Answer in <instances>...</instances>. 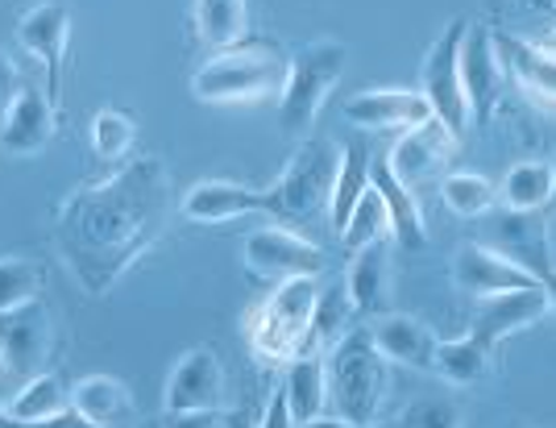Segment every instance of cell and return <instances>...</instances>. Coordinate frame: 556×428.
I'll return each instance as SVG.
<instances>
[{
  "mask_svg": "<svg viewBox=\"0 0 556 428\" xmlns=\"http://www.w3.org/2000/svg\"><path fill=\"white\" fill-rule=\"evenodd\" d=\"M170 175L154 154L129 159L109 179L71 191L54 213V246L75 284L109 295L166 234Z\"/></svg>",
  "mask_w": 556,
  "mask_h": 428,
  "instance_id": "6da1fadb",
  "label": "cell"
},
{
  "mask_svg": "<svg viewBox=\"0 0 556 428\" xmlns=\"http://www.w3.org/2000/svg\"><path fill=\"white\" fill-rule=\"evenodd\" d=\"M287 50L270 38H245L237 47L212 50L195 75H191V96L204 104H257L282 96L287 84Z\"/></svg>",
  "mask_w": 556,
  "mask_h": 428,
  "instance_id": "7a4b0ae2",
  "label": "cell"
},
{
  "mask_svg": "<svg viewBox=\"0 0 556 428\" xmlns=\"http://www.w3.org/2000/svg\"><path fill=\"white\" fill-rule=\"evenodd\" d=\"M328 404L357 425H378L391 400V362L374 345L370 325H353L325 354Z\"/></svg>",
  "mask_w": 556,
  "mask_h": 428,
  "instance_id": "3957f363",
  "label": "cell"
},
{
  "mask_svg": "<svg viewBox=\"0 0 556 428\" xmlns=\"http://www.w3.org/2000/svg\"><path fill=\"white\" fill-rule=\"evenodd\" d=\"M320 295V275L316 279H291L278 284L275 295H266L250 316H245V341L262 362H295L312 354V312Z\"/></svg>",
  "mask_w": 556,
  "mask_h": 428,
  "instance_id": "277c9868",
  "label": "cell"
},
{
  "mask_svg": "<svg viewBox=\"0 0 556 428\" xmlns=\"http://www.w3.org/2000/svg\"><path fill=\"white\" fill-rule=\"evenodd\" d=\"M337 171H341V146L332 138H303L287 171L278 175V184L266 188L270 191V216H278V225H287V229L312 225L320 216L328 221Z\"/></svg>",
  "mask_w": 556,
  "mask_h": 428,
  "instance_id": "5b68a950",
  "label": "cell"
},
{
  "mask_svg": "<svg viewBox=\"0 0 556 428\" xmlns=\"http://www.w3.org/2000/svg\"><path fill=\"white\" fill-rule=\"evenodd\" d=\"M345 47L332 42V38H316L291 59L287 84H282V96H278V129L287 138H307L312 134V125H316L325 100L337 88V79L345 75Z\"/></svg>",
  "mask_w": 556,
  "mask_h": 428,
  "instance_id": "8992f818",
  "label": "cell"
},
{
  "mask_svg": "<svg viewBox=\"0 0 556 428\" xmlns=\"http://www.w3.org/2000/svg\"><path fill=\"white\" fill-rule=\"evenodd\" d=\"M465 29H469L465 17L444 25V34L432 42L428 59H424V75H419V92L432 104V117L441 121L453 138H465V129H469V100L462 88Z\"/></svg>",
  "mask_w": 556,
  "mask_h": 428,
  "instance_id": "52a82bcc",
  "label": "cell"
},
{
  "mask_svg": "<svg viewBox=\"0 0 556 428\" xmlns=\"http://www.w3.org/2000/svg\"><path fill=\"white\" fill-rule=\"evenodd\" d=\"M245 270L266 284H291V279H316L325 270V250L287 225H266L241 241Z\"/></svg>",
  "mask_w": 556,
  "mask_h": 428,
  "instance_id": "ba28073f",
  "label": "cell"
},
{
  "mask_svg": "<svg viewBox=\"0 0 556 428\" xmlns=\"http://www.w3.org/2000/svg\"><path fill=\"white\" fill-rule=\"evenodd\" d=\"M17 42L29 50L34 63H42L47 72V100L54 109H63V75H67V42H71V9L59 0L34 4L17 25Z\"/></svg>",
  "mask_w": 556,
  "mask_h": 428,
  "instance_id": "9c48e42d",
  "label": "cell"
},
{
  "mask_svg": "<svg viewBox=\"0 0 556 428\" xmlns=\"http://www.w3.org/2000/svg\"><path fill=\"white\" fill-rule=\"evenodd\" d=\"M0 357H4V375H17L22 382L47 370L50 312L42 300L0 312Z\"/></svg>",
  "mask_w": 556,
  "mask_h": 428,
  "instance_id": "30bf717a",
  "label": "cell"
},
{
  "mask_svg": "<svg viewBox=\"0 0 556 428\" xmlns=\"http://www.w3.org/2000/svg\"><path fill=\"white\" fill-rule=\"evenodd\" d=\"M225 391L229 382H225L220 357L208 345H195L170 366L163 407L166 412H212V407H225Z\"/></svg>",
  "mask_w": 556,
  "mask_h": 428,
  "instance_id": "8fae6325",
  "label": "cell"
},
{
  "mask_svg": "<svg viewBox=\"0 0 556 428\" xmlns=\"http://www.w3.org/2000/svg\"><path fill=\"white\" fill-rule=\"evenodd\" d=\"M462 88L469 100V121H482L486 125L503 100L507 88V72L498 63V50H494V34L486 25H469L462 42Z\"/></svg>",
  "mask_w": 556,
  "mask_h": 428,
  "instance_id": "7c38bea8",
  "label": "cell"
},
{
  "mask_svg": "<svg viewBox=\"0 0 556 428\" xmlns=\"http://www.w3.org/2000/svg\"><path fill=\"white\" fill-rule=\"evenodd\" d=\"M540 316H548V291L535 287H515V291H498V295H482L473 300V320L469 333L478 341H486L490 350L498 341H507L510 333L532 329Z\"/></svg>",
  "mask_w": 556,
  "mask_h": 428,
  "instance_id": "4fadbf2b",
  "label": "cell"
},
{
  "mask_svg": "<svg viewBox=\"0 0 556 428\" xmlns=\"http://www.w3.org/2000/svg\"><path fill=\"white\" fill-rule=\"evenodd\" d=\"M457 142L462 138H453L441 121L432 117L424 121V125H416V129H403V138L387 154V167H391V175L399 184H407V188L416 191V184L441 175L444 163L457 154Z\"/></svg>",
  "mask_w": 556,
  "mask_h": 428,
  "instance_id": "5bb4252c",
  "label": "cell"
},
{
  "mask_svg": "<svg viewBox=\"0 0 556 428\" xmlns=\"http://www.w3.org/2000/svg\"><path fill=\"white\" fill-rule=\"evenodd\" d=\"M184 216L191 225H225L237 216H270V191L232 184V179H200L184 196Z\"/></svg>",
  "mask_w": 556,
  "mask_h": 428,
  "instance_id": "9a60e30c",
  "label": "cell"
},
{
  "mask_svg": "<svg viewBox=\"0 0 556 428\" xmlns=\"http://www.w3.org/2000/svg\"><path fill=\"white\" fill-rule=\"evenodd\" d=\"M345 117L362 129H416L432 121V104L419 88H362L345 100Z\"/></svg>",
  "mask_w": 556,
  "mask_h": 428,
  "instance_id": "2e32d148",
  "label": "cell"
},
{
  "mask_svg": "<svg viewBox=\"0 0 556 428\" xmlns=\"http://www.w3.org/2000/svg\"><path fill=\"white\" fill-rule=\"evenodd\" d=\"M54 117H59V109L47 100V92L34 84H22L17 100L9 104V113L0 121V146L9 154H22V159L47 150L54 138Z\"/></svg>",
  "mask_w": 556,
  "mask_h": 428,
  "instance_id": "e0dca14e",
  "label": "cell"
},
{
  "mask_svg": "<svg viewBox=\"0 0 556 428\" xmlns=\"http://www.w3.org/2000/svg\"><path fill=\"white\" fill-rule=\"evenodd\" d=\"M453 284L462 287L465 295L482 300V295H498V291H515V287H535V279L523 266L503 259L498 250L469 241V246L457 250V259H453Z\"/></svg>",
  "mask_w": 556,
  "mask_h": 428,
  "instance_id": "ac0fdd59",
  "label": "cell"
},
{
  "mask_svg": "<svg viewBox=\"0 0 556 428\" xmlns=\"http://www.w3.org/2000/svg\"><path fill=\"white\" fill-rule=\"evenodd\" d=\"M370 337L387 362L412 366V370H437V341L441 337L432 333L419 316H399V312L374 316Z\"/></svg>",
  "mask_w": 556,
  "mask_h": 428,
  "instance_id": "d6986e66",
  "label": "cell"
},
{
  "mask_svg": "<svg viewBox=\"0 0 556 428\" xmlns=\"http://www.w3.org/2000/svg\"><path fill=\"white\" fill-rule=\"evenodd\" d=\"M345 287L357 316L374 320V316L391 312V250H387V241L382 246H366V250L353 254Z\"/></svg>",
  "mask_w": 556,
  "mask_h": 428,
  "instance_id": "ffe728a7",
  "label": "cell"
},
{
  "mask_svg": "<svg viewBox=\"0 0 556 428\" xmlns=\"http://www.w3.org/2000/svg\"><path fill=\"white\" fill-rule=\"evenodd\" d=\"M71 404L96 428H138V404L129 387L113 375H88V379L71 382Z\"/></svg>",
  "mask_w": 556,
  "mask_h": 428,
  "instance_id": "44dd1931",
  "label": "cell"
},
{
  "mask_svg": "<svg viewBox=\"0 0 556 428\" xmlns=\"http://www.w3.org/2000/svg\"><path fill=\"white\" fill-rule=\"evenodd\" d=\"M494 50H498V63L507 79H515L523 92H532L535 100L544 104H556V54L532 47L523 38H510V34H498L494 38Z\"/></svg>",
  "mask_w": 556,
  "mask_h": 428,
  "instance_id": "7402d4cb",
  "label": "cell"
},
{
  "mask_svg": "<svg viewBox=\"0 0 556 428\" xmlns=\"http://www.w3.org/2000/svg\"><path fill=\"white\" fill-rule=\"evenodd\" d=\"M370 188L382 196V204H387V213H391L394 241H399L403 250H424L428 225H424V213H419V204H416V191L394 179L391 167H387V159H370Z\"/></svg>",
  "mask_w": 556,
  "mask_h": 428,
  "instance_id": "603a6c76",
  "label": "cell"
},
{
  "mask_svg": "<svg viewBox=\"0 0 556 428\" xmlns=\"http://www.w3.org/2000/svg\"><path fill=\"white\" fill-rule=\"evenodd\" d=\"M287 407L295 416V425H312L320 420L328 407V375H325V354H303L287 362V382H282Z\"/></svg>",
  "mask_w": 556,
  "mask_h": 428,
  "instance_id": "cb8c5ba5",
  "label": "cell"
},
{
  "mask_svg": "<svg viewBox=\"0 0 556 428\" xmlns=\"http://www.w3.org/2000/svg\"><path fill=\"white\" fill-rule=\"evenodd\" d=\"M191 29L208 50L237 47L250 38V9H245V0H195Z\"/></svg>",
  "mask_w": 556,
  "mask_h": 428,
  "instance_id": "d4e9b609",
  "label": "cell"
},
{
  "mask_svg": "<svg viewBox=\"0 0 556 428\" xmlns=\"http://www.w3.org/2000/svg\"><path fill=\"white\" fill-rule=\"evenodd\" d=\"M498 250L503 259H510L515 266H523L532 279H540L548 266H553V254H548V238L540 234V225L532 221V213H507V221L498 225Z\"/></svg>",
  "mask_w": 556,
  "mask_h": 428,
  "instance_id": "484cf974",
  "label": "cell"
},
{
  "mask_svg": "<svg viewBox=\"0 0 556 428\" xmlns=\"http://www.w3.org/2000/svg\"><path fill=\"white\" fill-rule=\"evenodd\" d=\"M63 407H71V382L59 370H42L34 379L22 382V391L9 400V428L13 425H34V420H47L59 416Z\"/></svg>",
  "mask_w": 556,
  "mask_h": 428,
  "instance_id": "4316f807",
  "label": "cell"
},
{
  "mask_svg": "<svg viewBox=\"0 0 556 428\" xmlns=\"http://www.w3.org/2000/svg\"><path fill=\"white\" fill-rule=\"evenodd\" d=\"M556 200V167L553 163H519L507 171L498 204L507 213H540Z\"/></svg>",
  "mask_w": 556,
  "mask_h": 428,
  "instance_id": "83f0119b",
  "label": "cell"
},
{
  "mask_svg": "<svg viewBox=\"0 0 556 428\" xmlns=\"http://www.w3.org/2000/svg\"><path fill=\"white\" fill-rule=\"evenodd\" d=\"M490 357H494V350L473 333L437 341V370L432 375H441L453 387H473V382H482L490 375Z\"/></svg>",
  "mask_w": 556,
  "mask_h": 428,
  "instance_id": "f1b7e54d",
  "label": "cell"
},
{
  "mask_svg": "<svg viewBox=\"0 0 556 428\" xmlns=\"http://www.w3.org/2000/svg\"><path fill=\"white\" fill-rule=\"evenodd\" d=\"M370 188V150L362 142H349L341 150V171H337V188H332V209H328V225L341 238L349 213L357 209V200Z\"/></svg>",
  "mask_w": 556,
  "mask_h": 428,
  "instance_id": "f546056e",
  "label": "cell"
},
{
  "mask_svg": "<svg viewBox=\"0 0 556 428\" xmlns=\"http://www.w3.org/2000/svg\"><path fill=\"white\" fill-rule=\"evenodd\" d=\"M353 325H357V309H353V300H349L345 279L332 287H320L316 312H312V354H328Z\"/></svg>",
  "mask_w": 556,
  "mask_h": 428,
  "instance_id": "4dcf8cb0",
  "label": "cell"
},
{
  "mask_svg": "<svg viewBox=\"0 0 556 428\" xmlns=\"http://www.w3.org/2000/svg\"><path fill=\"white\" fill-rule=\"evenodd\" d=\"M441 200L444 209L462 221H473V216H486L494 204H498V188L490 184L486 175H473V171H453L441 179Z\"/></svg>",
  "mask_w": 556,
  "mask_h": 428,
  "instance_id": "1f68e13d",
  "label": "cell"
},
{
  "mask_svg": "<svg viewBox=\"0 0 556 428\" xmlns=\"http://www.w3.org/2000/svg\"><path fill=\"white\" fill-rule=\"evenodd\" d=\"M387 238H394L391 213H387L382 196H378L374 188H366V196L357 200V209L349 213L345 229H341V241L357 254V250H366V246H382Z\"/></svg>",
  "mask_w": 556,
  "mask_h": 428,
  "instance_id": "d6a6232c",
  "label": "cell"
},
{
  "mask_svg": "<svg viewBox=\"0 0 556 428\" xmlns=\"http://www.w3.org/2000/svg\"><path fill=\"white\" fill-rule=\"evenodd\" d=\"M138 138V125L129 113H121V109H100L92 121V150L104 159V163H116V159H125L129 154V146Z\"/></svg>",
  "mask_w": 556,
  "mask_h": 428,
  "instance_id": "836d02e7",
  "label": "cell"
},
{
  "mask_svg": "<svg viewBox=\"0 0 556 428\" xmlns=\"http://www.w3.org/2000/svg\"><path fill=\"white\" fill-rule=\"evenodd\" d=\"M42 291V270L29 259H0V312L34 304Z\"/></svg>",
  "mask_w": 556,
  "mask_h": 428,
  "instance_id": "e575fe53",
  "label": "cell"
},
{
  "mask_svg": "<svg viewBox=\"0 0 556 428\" xmlns=\"http://www.w3.org/2000/svg\"><path fill=\"white\" fill-rule=\"evenodd\" d=\"M394 428H462V412H457V404H448V400L428 395V400H416V404L407 407Z\"/></svg>",
  "mask_w": 556,
  "mask_h": 428,
  "instance_id": "d590c367",
  "label": "cell"
},
{
  "mask_svg": "<svg viewBox=\"0 0 556 428\" xmlns=\"http://www.w3.org/2000/svg\"><path fill=\"white\" fill-rule=\"evenodd\" d=\"M257 428H300L295 425V416H291V407H287V395H282V391H270V395H266L262 425Z\"/></svg>",
  "mask_w": 556,
  "mask_h": 428,
  "instance_id": "8d00e7d4",
  "label": "cell"
},
{
  "mask_svg": "<svg viewBox=\"0 0 556 428\" xmlns=\"http://www.w3.org/2000/svg\"><path fill=\"white\" fill-rule=\"evenodd\" d=\"M17 92H22V75H17V67H13V59L0 50V121H4V113H9V104L17 100Z\"/></svg>",
  "mask_w": 556,
  "mask_h": 428,
  "instance_id": "74e56055",
  "label": "cell"
},
{
  "mask_svg": "<svg viewBox=\"0 0 556 428\" xmlns=\"http://www.w3.org/2000/svg\"><path fill=\"white\" fill-rule=\"evenodd\" d=\"M225 416V407H212V412H166L163 428H216Z\"/></svg>",
  "mask_w": 556,
  "mask_h": 428,
  "instance_id": "f35d334b",
  "label": "cell"
},
{
  "mask_svg": "<svg viewBox=\"0 0 556 428\" xmlns=\"http://www.w3.org/2000/svg\"><path fill=\"white\" fill-rule=\"evenodd\" d=\"M13 428H96L79 407L71 404V407H63L59 416H47V420H34V425H13Z\"/></svg>",
  "mask_w": 556,
  "mask_h": 428,
  "instance_id": "ab89813d",
  "label": "cell"
},
{
  "mask_svg": "<svg viewBox=\"0 0 556 428\" xmlns=\"http://www.w3.org/2000/svg\"><path fill=\"white\" fill-rule=\"evenodd\" d=\"M257 425H262V412L245 404V407H232V412H225L216 428H257Z\"/></svg>",
  "mask_w": 556,
  "mask_h": 428,
  "instance_id": "60d3db41",
  "label": "cell"
},
{
  "mask_svg": "<svg viewBox=\"0 0 556 428\" xmlns=\"http://www.w3.org/2000/svg\"><path fill=\"white\" fill-rule=\"evenodd\" d=\"M300 428H391V425H357V420H345V416H320V420H312V425H300Z\"/></svg>",
  "mask_w": 556,
  "mask_h": 428,
  "instance_id": "b9f144b4",
  "label": "cell"
},
{
  "mask_svg": "<svg viewBox=\"0 0 556 428\" xmlns=\"http://www.w3.org/2000/svg\"><path fill=\"white\" fill-rule=\"evenodd\" d=\"M535 284H540L544 291H548V312L556 316V266H548V270H544V275H540Z\"/></svg>",
  "mask_w": 556,
  "mask_h": 428,
  "instance_id": "7bdbcfd3",
  "label": "cell"
},
{
  "mask_svg": "<svg viewBox=\"0 0 556 428\" xmlns=\"http://www.w3.org/2000/svg\"><path fill=\"white\" fill-rule=\"evenodd\" d=\"M540 50H548V54H556V29H553V34H544V42H540Z\"/></svg>",
  "mask_w": 556,
  "mask_h": 428,
  "instance_id": "ee69618b",
  "label": "cell"
},
{
  "mask_svg": "<svg viewBox=\"0 0 556 428\" xmlns=\"http://www.w3.org/2000/svg\"><path fill=\"white\" fill-rule=\"evenodd\" d=\"M0 428H9V412H4V404H0Z\"/></svg>",
  "mask_w": 556,
  "mask_h": 428,
  "instance_id": "f6af8a7d",
  "label": "cell"
},
{
  "mask_svg": "<svg viewBox=\"0 0 556 428\" xmlns=\"http://www.w3.org/2000/svg\"><path fill=\"white\" fill-rule=\"evenodd\" d=\"M0 375H4V357H0Z\"/></svg>",
  "mask_w": 556,
  "mask_h": 428,
  "instance_id": "bcb514c9",
  "label": "cell"
}]
</instances>
